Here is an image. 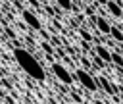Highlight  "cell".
I'll return each mask as SVG.
<instances>
[{"label": "cell", "mask_w": 123, "mask_h": 104, "mask_svg": "<svg viewBox=\"0 0 123 104\" xmlns=\"http://www.w3.org/2000/svg\"><path fill=\"white\" fill-rule=\"evenodd\" d=\"M13 60L17 62V65L35 81H44L46 79V71L42 67V64L23 46H15L13 48Z\"/></svg>", "instance_id": "cell-1"}, {"label": "cell", "mask_w": 123, "mask_h": 104, "mask_svg": "<svg viewBox=\"0 0 123 104\" xmlns=\"http://www.w3.org/2000/svg\"><path fill=\"white\" fill-rule=\"evenodd\" d=\"M73 77H75V81H79L81 83V87H85L86 91H90V92H96L100 87H98V83H96V77H92V73L88 71V69H83V67H77L75 69V73H73Z\"/></svg>", "instance_id": "cell-2"}, {"label": "cell", "mask_w": 123, "mask_h": 104, "mask_svg": "<svg viewBox=\"0 0 123 104\" xmlns=\"http://www.w3.org/2000/svg\"><path fill=\"white\" fill-rule=\"evenodd\" d=\"M52 73H54L56 79L62 81L63 85H73V81H75L73 73H71L63 64H60V62H54V64H52Z\"/></svg>", "instance_id": "cell-3"}, {"label": "cell", "mask_w": 123, "mask_h": 104, "mask_svg": "<svg viewBox=\"0 0 123 104\" xmlns=\"http://www.w3.org/2000/svg\"><path fill=\"white\" fill-rule=\"evenodd\" d=\"M21 17H23V21H25L33 31H42V23L38 21V17H37L33 12H29V10H21Z\"/></svg>", "instance_id": "cell-4"}, {"label": "cell", "mask_w": 123, "mask_h": 104, "mask_svg": "<svg viewBox=\"0 0 123 104\" xmlns=\"http://www.w3.org/2000/svg\"><path fill=\"white\" fill-rule=\"evenodd\" d=\"M90 23H94V25H96V29H98L102 35H108V37H110L111 23H110L106 17H102V15H90Z\"/></svg>", "instance_id": "cell-5"}, {"label": "cell", "mask_w": 123, "mask_h": 104, "mask_svg": "<svg viewBox=\"0 0 123 104\" xmlns=\"http://www.w3.org/2000/svg\"><path fill=\"white\" fill-rule=\"evenodd\" d=\"M96 83H98V87H100L102 91H106V92H108L110 96L117 94V87H115L113 83H110V81H108L106 77H102V75H100V77H96Z\"/></svg>", "instance_id": "cell-6"}, {"label": "cell", "mask_w": 123, "mask_h": 104, "mask_svg": "<svg viewBox=\"0 0 123 104\" xmlns=\"http://www.w3.org/2000/svg\"><path fill=\"white\" fill-rule=\"evenodd\" d=\"M94 52H96V54H98V56H100L104 62L111 64V50H110L106 44H100V42H98V44L94 46Z\"/></svg>", "instance_id": "cell-7"}, {"label": "cell", "mask_w": 123, "mask_h": 104, "mask_svg": "<svg viewBox=\"0 0 123 104\" xmlns=\"http://www.w3.org/2000/svg\"><path fill=\"white\" fill-rule=\"evenodd\" d=\"M106 10H108V12H110L113 17H121V15H123V6H121L117 0H108Z\"/></svg>", "instance_id": "cell-8"}, {"label": "cell", "mask_w": 123, "mask_h": 104, "mask_svg": "<svg viewBox=\"0 0 123 104\" xmlns=\"http://www.w3.org/2000/svg\"><path fill=\"white\" fill-rule=\"evenodd\" d=\"M111 64L115 65V67H123V54L119 52V50H111Z\"/></svg>", "instance_id": "cell-9"}, {"label": "cell", "mask_w": 123, "mask_h": 104, "mask_svg": "<svg viewBox=\"0 0 123 104\" xmlns=\"http://www.w3.org/2000/svg\"><path fill=\"white\" fill-rule=\"evenodd\" d=\"M90 58H92V64L96 65V69H104V67L108 65V62H104V60H102V58H100V56H98L94 50L90 52Z\"/></svg>", "instance_id": "cell-10"}, {"label": "cell", "mask_w": 123, "mask_h": 104, "mask_svg": "<svg viewBox=\"0 0 123 104\" xmlns=\"http://www.w3.org/2000/svg\"><path fill=\"white\" fill-rule=\"evenodd\" d=\"M110 37L115 40V42H123V31L119 27H113L111 25V31H110Z\"/></svg>", "instance_id": "cell-11"}, {"label": "cell", "mask_w": 123, "mask_h": 104, "mask_svg": "<svg viewBox=\"0 0 123 104\" xmlns=\"http://www.w3.org/2000/svg\"><path fill=\"white\" fill-rule=\"evenodd\" d=\"M56 4H58L62 10H77V8L73 6V2H71V0H56Z\"/></svg>", "instance_id": "cell-12"}, {"label": "cell", "mask_w": 123, "mask_h": 104, "mask_svg": "<svg viewBox=\"0 0 123 104\" xmlns=\"http://www.w3.org/2000/svg\"><path fill=\"white\" fill-rule=\"evenodd\" d=\"M79 33H81V37H83V40H86V42H92V39H94V37H90V33H86L85 29H81Z\"/></svg>", "instance_id": "cell-13"}, {"label": "cell", "mask_w": 123, "mask_h": 104, "mask_svg": "<svg viewBox=\"0 0 123 104\" xmlns=\"http://www.w3.org/2000/svg\"><path fill=\"white\" fill-rule=\"evenodd\" d=\"M40 48H42V50H44V52H46L48 56H50L52 52H56V50H54V48H52V46H50L48 42H42V44H40Z\"/></svg>", "instance_id": "cell-14"}, {"label": "cell", "mask_w": 123, "mask_h": 104, "mask_svg": "<svg viewBox=\"0 0 123 104\" xmlns=\"http://www.w3.org/2000/svg\"><path fill=\"white\" fill-rule=\"evenodd\" d=\"M4 33H6V35H8V37H10V39H15V33H13V31H12V29H6V31H4Z\"/></svg>", "instance_id": "cell-15"}, {"label": "cell", "mask_w": 123, "mask_h": 104, "mask_svg": "<svg viewBox=\"0 0 123 104\" xmlns=\"http://www.w3.org/2000/svg\"><path fill=\"white\" fill-rule=\"evenodd\" d=\"M71 98H73V100H75V102H83V98H81V96H79V94H75V92H73V94H71Z\"/></svg>", "instance_id": "cell-16"}, {"label": "cell", "mask_w": 123, "mask_h": 104, "mask_svg": "<svg viewBox=\"0 0 123 104\" xmlns=\"http://www.w3.org/2000/svg\"><path fill=\"white\" fill-rule=\"evenodd\" d=\"M8 2H17V0H8Z\"/></svg>", "instance_id": "cell-17"}, {"label": "cell", "mask_w": 123, "mask_h": 104, "mask_svg": "<svg viewBox=\"0 0 123 104\" xmlns=\"http://www.w3.org/2000/svg\"><path fill=\"white\" fill-rule=\"evenodd\" d=\"M119 52H121V54H123V48H121V50H119Z\"/></svg>", "instance_id": "cell-18"}, {"label": "cell", "mask_w": 123, "mask_h": 104, "mask_svg": "<svg viewBox=\"0 0 123 104\" xmlns=\"http://www.w3.org/2000/svg\"><path fill=\"white\" fill-rule=\"evenodd\" d=\"M121 19H123V15H121Z\"/></svg>", "instance_id": "cell-19"}, {"label": "cell", "mask_w": 123, "mask_h": 104, "mask_svg": "<svg viewBox=\"0 0 123 104\" xmlns=\"http://www.w3.org/2000/svg\"><path fill=\"white\" fill-rule=\"evenodd\" d=\"M0 8H2V6H0Z\"/></svg>", "instance_id": "cell-20"}]
</instances>
